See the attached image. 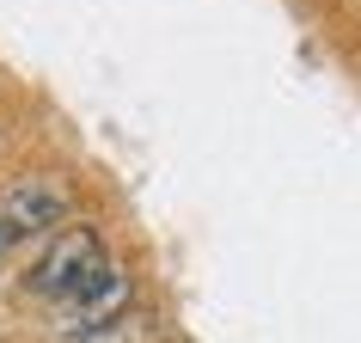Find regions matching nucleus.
<instances>
[{"label": "nucleus", "instance_id": "obj_4", "mask_svg": "<svg viewBox=\"0 0 361 343\" xmlns=\"http://www.w3.org/2000/svg\"><path fill=\"white\" fill-rule=\"evenodd\" d=\"M80 343H159V325H153V313L129 306L116 325H104V331H92V337H80Z\"/></svg>", "mask_w": 361, "mask_h": 343}, {"label": "nucleus", "instance_id": "obj_1", "mask_svg": "<svg viewBox=\"0 0 361 343\" xmlns=\"http://www.w3.org/2000/svg\"><path fill=\"white\" fill-rule=\"evenodd\" d=\"M104 264H111V258H104V239H98L92 227H61V233H49V246H43V258L31 264L25 288H31L37 301L61 306V301H74Z\"/></svg>", "mask_w": 361, "mask_h": 343}, {"label": "nucleus", "instance_id": "obj_2", "mask_svg": "<svg viewBox=\"0 0 361 343\" xmlns=\"http://www.w3.org/2000/svg\"><path fill=\"white\" fill-rule=\"evenodd\" d=\"M74 215V191L61 178H19L0 191V227L6 239H31V233H61V221Z\"/></svg>", "mask_w": 361, "mask_h": 343}, {"label": "nucleus", "instance_id": "obj_3", "mask_svg": "<svg viewBox=\"0 0 361 343\" xmlns=\"http://www.w3.org/2000/svg\"><path fill=\"white\" fill-rule=\"evenodd\" d=\"M129 306H135L129 270H123V264H104L92 282L74 294V301H61V331L80 343V337H92V331H104V325H116Z\"/></svg>", "mask_w": 361, "mask_h": 343}, {"label": "nucleus", "instance_id": "obj_5", "mask_svg": "<svg viewBox=\"0 0 361 343\" xmlns=\"http://www.w3.org/2000/svg\"><path fill=\"white\" fill-rule=\"evenodd\" d=\"M6 251H13V239H6V227H0V258H6Z\"/></svg>", "mask_w": 361, "mask_h": 343}]
</instances>
